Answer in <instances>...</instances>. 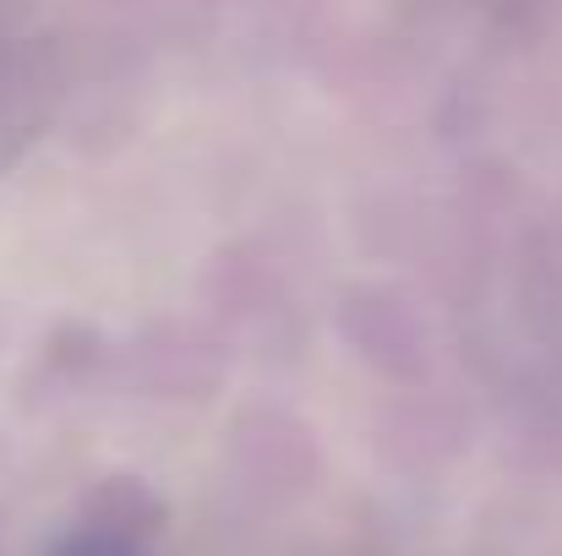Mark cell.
Returning <instances> with one entry per match:
<instances>
[{
  "label": "cell",
  "instance_id": "obj_1",
  "mask_svg": "<svg viewBox=\"0 0 562 556\" xmlns=\"http://www.w3.org/2000/svg\"><path fill=\"white\" fill-rule=\"evenodd\" d=\"M55 556H143V546L132 535H121V530H82V535L60 541Z\"/></svg>",
  "mask_w": 562,
  "mask_h": 556
}]
</instances>
